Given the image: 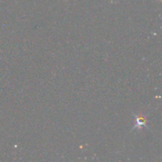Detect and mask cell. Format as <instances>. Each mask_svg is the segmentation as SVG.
<instances>
[{"mask_svg": "<svg viewBox=\"0 0 162 162\" xmlns=\"http://www.w3.org/2000/svg\"><path fill=\"white\" fill-rule=\"evenodd\" d=\"M142 126H147V124H146V118L144 117V116L140 115L137 117V122H136L135 127L140 129Z\"/></svg>", "mask_w": 162, "mask_h": 162, "instance_id": "obj_1", "label": "cell"}]
</instances>
